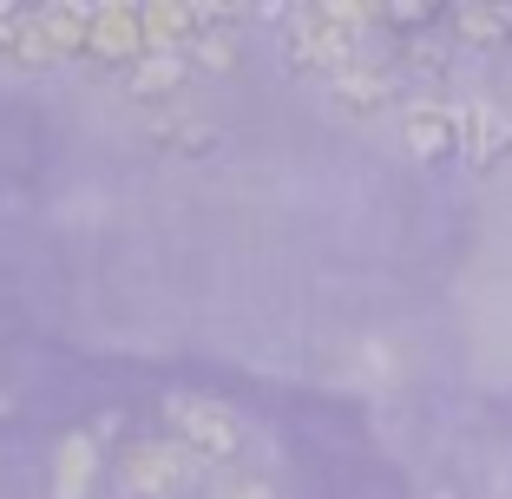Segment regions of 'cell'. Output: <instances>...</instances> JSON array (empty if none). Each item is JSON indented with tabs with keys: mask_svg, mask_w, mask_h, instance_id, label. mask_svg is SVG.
<instances>
[{
	"mask_svg": "<svg viewBox=\"0 0 512 499\" xmlns=\"http://www.w3.org/2000/svg\"><path fill=\"white\" fill-rule=\"evenodd\" d=\"M381 7H348V0H335V7H296V14L283 20V60L296 66V73L322 79L329 86L335 73H348V66H362V27H375Z\"/></svg>",
	"mask_w": 512,
	"mask_h": 499,
	"instance_id": "obj_1",
	"label": "cell"
},
{
	"mask_svg": "<svg viewBox=\"0 0 512 499\" xmlns=\"http://www.w3.org/2000/svg\"><path fill=\"white\" fill-rule=\"evenodd\" d=\"M211 499H276L270 486H256V480H237V486H224V493H211Z\"/></svg>",
	"mask_w": 512,
	"mask_h": 499,
	"instance_id": "obj_15",
	"label": "cell"
},
{
	"mask_svg": "<svg viewBox=\"0 0 512 499\" xmlns=\"http://www.w3.org/2000/svg\"><path fill=\"white\" fill-rule=\"evenodd\" d=\"M92 473H99V440L66 434L60 447H53V499H86Z\"/></svg>",
	"mask_w": 512,
	"mask_h": 499,
	"instance_id": "obj_9",
	"label": "cell"
},
{
	"mask_svg": "<svg viewBox=\"0 0 512 499\" xmlns=\"http://www.w3.org/2000/svg\"><path fill=\"white\" fill-rule=\"evenodd\" d=\"M184 60H191V73H230L237 66V33H197L191 46H184Z\"/></svg>",
	"mask_w": 512,
	"mask_h": 499,
	"instance_id": "obj_13",
	"label": "cell"
},
{
	"mask_svg": "<svg viewBox=\"0 0 512 499\" xmlns=\"http://www.w3.org/2000/svg\"><path fill=\"white\" fill-rule=\"evenodd\" d=\"M460 158L480 171L512 158V112H499L493 99H460Z\"/></svg>",
	"mask_w": 512,
	"mask_h": 499,
	"instance_id": "obj_6",
	"label": "cell"
},
{
	"mask_svg": "<svg viewBox=\"0 0 512 499\" xmlns=\"http://www.w3.org/2000/svg\"><path fill=\"white\" fill-rule=\"evenodd\" d=\"M119 486L138 499H178L191 486V460L184 447H165V440H138L132 454L119 460Z\"/></svg>",
	"mask_w": 512,
	"mask_h": 499,
	"instance_id": "obj_3",
	"label": "cell"
},
{
	"mask_svg": "<svg viewBox=\"0 0 512 499\" xmlns=\"http://www.w3.org/2000/svg\"><path fill=\"white\" fill-rule=\"evenodd\" d=\"M401 73L421 86H447L453 79V33H407L401 40Z\"/></svg>",
	"mask_w": 512,
	"mask_h": 499,
	"instance_id": "obj_10",
	"label": "cell"
},
{
	"mask_svg": "<svg viewBox=\"0 0 512 499\" xmlns=\"http://www.w3.org/2000/svg\"><path fill=\"white\" fill-rule=\"evenodd\" d=\"M165 421H171V434H178V447H184V454H197V460H217V467H224V460L243 454V427H237V414H230L224 401L171 394Z\"/></svg>",
	"mask_w": 512,
	"mask_h": 499,
	"instance_id": "obj_2",
	"label": "cell"
},
{
	"mask_svg": "<svg viewBox=\"0 0 512 499\" xmlns=\"http://www.w3.org/2000/svg\"><path fill=\"white\" fill-rule=\"evenodd\" d=\"M86 53H92V60H125V66H138L151 53V40H145V7H92Z\"/></svg>",
	"mask_w": 512,
	"mask_h": 499,
	"instance_id": "obj_7",
	"label": "cell"
},
{
	"mask_svg": "<svg viewBox=\"0 0 512 499\" xmlns=\"http://www.w3.org/2000/svg\"><path fill=\"white\" fill-rule=\"evenodd\" d=\"M434 499H447V493H434Z\"/></svg>",
	"mask_w": 512,
	"mask_h": 499,
	"instance_id": "obj_17",
	"label": "cell"
},
{
	"mask_svg": "<svg viewBox=\"0 0 512 499\" xmlns=\"http://www.w3.org/2000/svg\"><path fill=\"white\" fill-rule=\"evenodd\" d=\"M401 138H407L414 158L460 152V106H453V99H407L401 106Z\"/></svg>",
	"mask_w": 512,
	"mask_h": 499,
	"instance_id": "obj_5",
	"label": "cell"
},
{
	"mask_svg": "<svg viewBox=\"0 0 512 499\" xmlns=\"http://www.w3.org/2000/svg\"><path fill=\"white\" fill-rule=\"evenodd\" d=\"M184 86H191V60H184V53H145L138 66H125V92L145 99V106L184 99Z\"/></svg>",
	"mask_w": 512,
	"mask_h": 499,
	"instance_id": "obj_8",
	"label": "cell"
},
{
	"mask_svg": "<svg viewBox=\"0 0 512 499\" xmlns=\"http://www.w3.org/2000/svg\"><path fill=\"white\" fill-rule=\"evenodd\" d=\"M0 414H7V394H0Z\"/></svg>",
	"mask_w": 512,
	"mask_h": 499,
	"instance_id": "obj_16",
	"label": "cell"
},
{
	"mask_svg": "<svg viewBox=\"0 0 512 499\" xmlns=\"http://www.w3.org/2000/svg\"><path fill=\"white\" fill-rule=\"evenodd\" d=\"M381 20H388V27H427L434 7H381Z\"/></svg>",
	"mask_w": 512,
	"mask_h": 499,
	"instance_id": "obj_14",
	"label": "cell"
},
{
	"mask_svg": "<svg viewBox=\"0 0 512 499\" xmlns=\"http://www.w3.org/2000/svg\"><path fill=\"white\" fill-rule=\"evenodd\" d=\"M151 145H165V152H211L217 145V125L211 119H191V112H165V119L145 125Z\"/></svg>",
	"mask_w": 512,
	"mask_h": 499,
	"instance_id": "obj_12",
	"label": "cell"
},
{
	"mask_svg": "<svg viewBox=\"0 0 512 499\" xmlns=\"http://www.w3.org/2000/svg\"><path fill=\"white\" fill-rule=\"evenodd\" d=\"M394 99H401V79H394V66H375V60H362V66H348V73L329 79V106H335V119L368 125V119H381Z\"/></svg>",
	"mask_w": 512,
	"mask_h": 499,
	"instance_id": "obj_4",
	"label": "cell"
},
{
	"mask_svg": "<svg viewBox=\"0 0 512 499\" xmlns=\"http://www.w3.org/2000/svg\"><path fill=\"white\" fill-rule=\"evenodd\" d=\"M447 27H453V46H506L512 40V7H480V0H467V7L447 14Z\"/></svg>",
	"mask_w": 512,
	"mask_h": 499,
	"instance_id": "obj_11",
	"label": "cell"
}]
</instances>
